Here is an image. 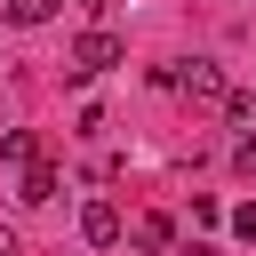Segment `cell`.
I'll return each instance as SVG.
<instances>
[{"mask_svg": "<svg viewBox=\"0 0 256 256\" xmlns=\"http://www.w3.org/2000/svg\"><path fill=\"white\" fill-rule=\"evenodd\" d=\"M120 56H128V48H120V32H104V24H96V32H80V40H72L64 80H96V72H112Z\"/></svg>", "mask_w": 256, "mask_h": 256, "instance_id": "1", "label": "cell"}, {"mask_svg": "<svg viewBox=\"0 0 256 256\" xmlns=\"http://www.w3.org/2000/svg\"><path fill=\"white\" fill-rule=\"evenodd\" d=\"M176 88H184V96H200V104H224V96H232V88H224V72H216V64H200V56L176 72Z\"/></svg>", "mask_w": 256, "mask_h": 256, "instance_id": "2", "label": "cell"}, {"mask_svg": "<svg viewBox=\"0 0 256 256\" xmlns=\"http://www.w3.org/2000/svg\"><path fill=\"white\" fill-rule=\"evenodd\" d=\"M80 240H88V248H112V240H120V208H112V200H88V208H80Z\"/></svg>", "mask_w": 256, "mask_h": 256, "instance_id": "3", "label": "cell"}, {"mask_svg": "<svg viewBox=\"0 0 256 256\" xmlns=\"http://www.w3.org/2000/svg\"><path fill=\"white\" fill-rule=\"evenodd\" d=\"M16 200H24V208L56 200V168H48V160H32V168H24V192H16Z\"/></svg>", "mask_w": 256, "mask_h": 256, "instance_id": "4", "label": "cell"}, {"mask_svg": "<svg viewBox=\"0 0 256 256\" xmlns=\"http://www.w3.org/2000/svg\"><path fill=\"white\" fill-rule=\"evenodd\" d=\"M0 160H16V168H32V160H40V144H32L24 128H8V136H0Z\"/></svg>", "mask_w": 256, "mask_h": 256, "instance_id": "5", "label": "cell"}, {"mask_svg": "<svg viewBox=\"0 0 256 256\" xmlns=\"http://www.w3.org/2000/svg\"><path fill=\"white\" fill-rule=\"evenodd\" d=\"M56 0H8V24H48Z\"/></svg>", "mask_w": 256, "mask_h": 256, "instance_id": "6", "label": "cell"}, {"mask_svg": "<svg viewBox=\"0 0 256 256\" xmlns=\"http://www.w3.org/2000/svg\"><path fill=\"white\" fill-rule=\"evenodd\" d=\"M136 248H168V216H144L136 224Z\"/></svg>", "mask_w": 256, "mask_h": 256, "instance_id": "7", "label": "cell"}, {"mask_svg": "<svg viewBox=\"0 0 256 256\" xmlns=\"http://www.w3.org/2000/svg\"><path fill=\"white\" fill-rule=\"evenodd\" d=\"M224 112H232V120H240V128L256 136V96H224Z\"/></svg>", "mask_w": 256, "mask_h": 256, "instance_id": "8", "label": "cell"}, {"mask_svg": "<svg viewBox=\"0 0 256 256\" xmlns=\"http://www.w3.org/2000/svg\"><path fill=\"white\" fill-rule=\"evenodd\" d=\"M232 168H240V176H256V136H240V144H232Z\"/></svg>", "mask_w": 256, "mask_h": 256, "instance_id": "9", "label": "cell"}, {"mask_svg": "<svg viewBox=\"0 0 256 256\" xmlns=\"http://www.w3.org/2000/svg\"><path fill=\"white\" fill-rule=\"evenodd\" d=\"M232 232H240V240H256V200H248V208H232Z\"/></svg>", "mask_w": 256, "mask_h": 256, "instance_id": "10", "label": "cell"}]
</instances>
